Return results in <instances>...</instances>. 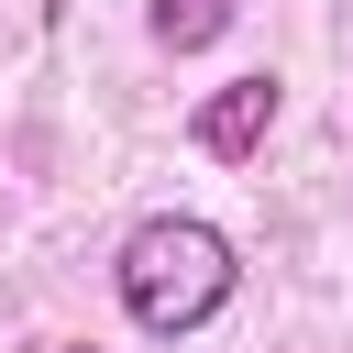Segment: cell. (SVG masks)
Segmentation results:
<instances>
[{
	"instance_id": "3",
	"label": "cell",
	"mask_w": 353,
	"mask_h": 353,
	"mask_svg": "<svg viewBox=\"0 0 353 353\" xmlns=\"http://www.w3.org/2000/svg\"><path fill=\"white\" fill-rule=\"evenodd\" d=\"M232 22H243V0H143V33H154L165 55H210Z\"/></svg>"
},
{
	"instance_id": "1",
	"label": "cell",
	"mask_w": 353,
	"mask_h": 353,
	"mask_svg": "<svg viewBox=\"0 0 353 353\" xmlns=\"http://www.w3.org/2000/svg\"><path fill=\"white\" fill-rule=\"evenodd\" d=\"M110 287H121L132 331L188 342V331H210V320L243 298V254H232V232L199 221V210H143V221L121 232V254H110Z\"/></svg>"
},
{
	"instance_id": "2",
	"label": "cell",
	"mask_w": 353,
	"mask_h": 353,
	"mask_svg": "<svg viewBox=\"0 0 353 353\" xmlns=\"http://www.w3.org/2000/svg\"><path fill=\"white\" fill-rule=\"evenodd\" d=\"M276 99H287V88H276L265 66H254V77H221V88H210V99L188 110V132H199V154H221V165H243V154H254V143L276 132Z\"/></svg>"
},
{
	"instance_id": "4",
	"label": "cell",
	"mask_w": 353,
	"mask_h": 353,
	"mask_svg": "<svg viewBox=\"0 0 353 353\" xmlns=\"http://www.w3.org/2000/svg\"><path fill=\"white\" fill-rule=\"evenodd\" d=\"M66 353H99V342H66Z\"/></svg>"
}]
</instances>
